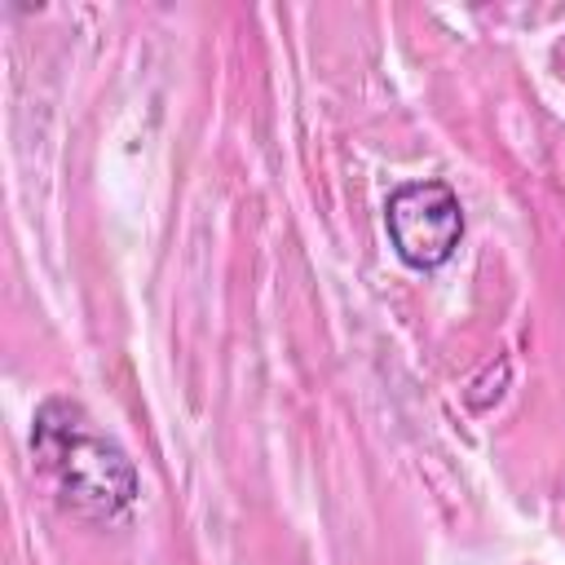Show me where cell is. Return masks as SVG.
Wrapping results in <instances>:
<instances>
[{"instance_id":"6da1fadb","label":"cell","mask_w":565,"mask_h":565,"mask_svg":"<svg viewBox=\"0 0 565 565\" xmlns=\"http://www.w3.org/2000/svg\"><path fill=\"white\" fill-rule=\"evenodd\" d=\"M31 450L44 477L57 486V499L93 521H115L137 503V468L132 459L93 428L79 402L49 397L35 411Z\"/></svg>"},{"instance_id":"7a4b0ae2","label":"cell","mask_w":565,"mask_h":565,"mask_svg":"<svg viewBox=\"0 0 565 565\" xmlns=\"http://www.w3.org/2000/svg\"><path fill=\"white\" fill-rule=\"evenodd\" d=\"M384 225H388L393 252L411 269H437L455 256L463 238V207H459V194L437 177L406 181L388 194Z\"/></svg>"}]
</instances>
